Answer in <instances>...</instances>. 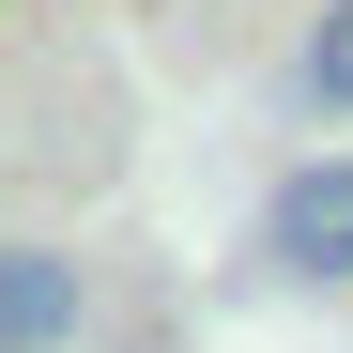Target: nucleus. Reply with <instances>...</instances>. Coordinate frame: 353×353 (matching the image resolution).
Returning a JSON list of instances; mask_svg holds the SVG:
<instances>
[{
    "label": "nucleus",
    "mask_w": 353,
    "mask_h": 353,
    "mask_svg": "<svg viewBox=\"0 0 353 353\" xmlns=\"http://www.w3.org/2000/svg\"><path fill=\"white\" fill-rule=\"evenodd\" d=\"M261 261H276V276H307V292L353 276V154H307V169L261 200Z\"/></svg>",
    "instance_id": "1"
},
{
    "label": "nucleus",
    "mask_w": 353,
    "mask_h": 353,
    "mask_svg": "<svg viewBox=\"0 0 353 353\" xmlns=\"http://www.w3.org/2000/svg\"><path fill=\"white\" fill-rule=\"evenodd\" d=\"M77 323H92V276H77V246H0V353H77Z\"/></svg>",
    "instance_id": "2"
},
{
    "label": "nucleus",
    "mask_w": 353,
    "mask_h": 353,
    "mask_svg": "<svg viewBox=\"0 0 353 353\" xmlns=\"http://www.w3.org/2000/svg\"><path fill=\"white\" fill-rule=\"evenodd\" d=\"M292 92H307L323 123H353V0H323V16H307V62H292Z\"/></svg>",
    "instance_id": "3"
}]
</instances>
